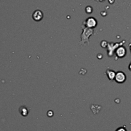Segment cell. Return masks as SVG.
Instances as JSON below:
<instances>
[{
	"instance_id": "cell-3",
	"label": "cell",
	"mask_w": 131,
	"mask_h": 131,
	"mask_svg": "<svg viewBox=\"0 0 131 131\" xmlns=\"http://www.w3.org/2000/svg\"><path fill=\"white\" fill-rule=\"evenodd\" d=\"M87 27L89 28H95L97 25V21L93 17H89L85 21Z\"/></svg>"
},
{
	"instance_id": "cell-2",
	"label": "cell",
	"mask_w": 131,
	"mask_h": 131,
	"mask_svg": "<svg viewBox=\"0 0 131 131\" xmlns=\"http://www.w3.org/2000/svg\"><path fill=\"white\" fill-rule=\"evenodd\" d=\"M32 17L35 21H39L42 19V17H43V14L40 10H37L33 13V15H32Z\"/></svg>"
},
{
	"instance_id": "cell-7",
	"label": "cell",
	"mask_w": 131,
	"mask_h": 131,
	"mask_svg": "<svg viewBox=\"0 0 131 131\" xmlns=\"http://www.w3.org/2000/svg\"><path fill=\"white\" fill-rule=\"evenodd\" d=\"M115 131H127V130H126V128H125V127H119V128H118Z\"/></svg>"
},
{
	"instance_id": "cell-8",
	"label": "cell",
	"mask_w": 131,
	"mask_h": 131,
	"mask_svg": "<svg viewBox=\"0 0 131 131\" xmlns=\"http://www.w3.org/2000/svg\"><path fill=\"white\" fill-rule=\"evenodd\" d=\"M86 12L88 13V14L92 12V8H91L90 7H88L86 8Z\"/></svg>"
},
{
	"instance_id": "cell-9",
	"label": "cell",
	"mask_w": 131,
	"mask_h": 131,
	"mask_svg": "<svg viewBox=\"0 0 131 131\" xmlns=\"http://www.w3.org/2000/svg\"><path fill=\"white\" fill-rule=\"evenodd\" d=\"M128 68H129V70H130V71H131V62L130 63V64H129V67H128Z\"/></svg>"
},
{
	"instance_id": "cell-5",
	"label": "cell",
	"mask_w": 131,
	"mask_h": 131,
	"mask_svg": "<svg viewBox=\"0 0 131 131\" xmlns=\"http://www.w3.org/2000/svg\"><path fill=\"white\" fill-rule=\"evenodd\" d=\"M106 75L107 76V77L109 78V79L110 80H113L115 78V75H116V73L114 72L113 70H107L106 71Z\"/></svg>"
},
{
	"instance_id": "cell-6",
	"label": "cell",
	"mask_w": 131,
	"mask_h": 131,
	"mask_svg": "<svg viewBox=\"0 0 131 131\" xmlns=\"http://www.w3.org/2000/svg\"><path fill=\"white\" fill-rule=\"evenodd\" d=\"M19 111L20 113H21L23 116H27L28 114V109H27V108L26 107H24V106H23V107H21L20 108Z\"/></svg>"
},
{
	"instance_id": "cell-1",
	"label": "cell",
	"mask_w": 131,
	"mask_h": 131,
	"mask_svg": "<svg viewBox=\"0 0 131 131\" xmlns=\"http://www.w3.org/2000/svg\"><path fill=\"white\" fill-rule=\"evenodd\" d=\"M114 79L116 81V82L121 84V83L124 82L125 81L126 75L124 73L122 72V71H118V72L116 73Z\"/></svg>"
},
{
	"instance_id": "cell-4",
	"label": "cell",
	"mask_w": 131,
	"mask_h": 131,
	"mask_svg": "<svg viewBox=\"0 0 131 131\" xmlns=\"http://www.w3.org/2000/svg\"><path fill=\"white\" fill-rule=\"evenodd\" d=\"M116 53L118 57H120V58L123 57L126 54V49L123 46H120L116 50Z\"/></svg>"
}]
</instances>
